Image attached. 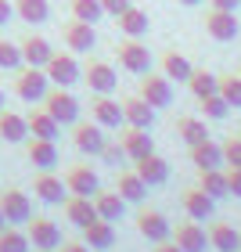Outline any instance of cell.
Listing matches in <instances>:
<instances>
[{
  "label": "cell",
  "instance_id": "1",
  "mask_svg": "<svg viewBox=\"0 0 241 252\" xmlns=\"http://www.w3.org/2000/svg\"><path fill=\"white\" fill-rule=\"evenodd\" d=\"M47 90H51V79L36 65H26L18 72V79H15V94L22 101H43V97H47Z\"/></svg>",
  "mask_w": 241,
  "mask_h": 252
},
{
  "label": "cell",
  "instance_id": "2",
  "mask_svg": "<svg viewBox=\"0 0 241 252\" xmlns=\"http://www.w3.org/2000/svg\"><path fill=\"white\" fill-rule=\"evenodd\" d=\"M119 65L126 72H133V76H144V72H151V51H148L141 40L126 36L119 43Z\"/></svg>",
  "mask_w": 241,
  "mask_h": 252
},
{
  "label": "cell",
  "instance_id": "3",
  "mask_svg": "<svg viewBox=\"0 0 241 252\" xmlns=\"http://www.w3.org/2000/svg\"><path fill=\"white\" fill-rule=\"evenodd\" d=\"M43 108H47L61 126L79 119V101L68 94V87H54V90H47V97H43Z\"/></svg>",
  "mask_w": 241,
  "mask_h": 252
},
{
  "label": "cell",
  "instance_id": "4",
  "mask_svg": "<svg viewBox=\"0 0 241 252\" xmlns=\"http://www.w3.org/2000/svg\"><path fill=\"white\" fill-rule=\"evenodd\" d=\"M43 72H47V79L54 87H72L79 83V62H76V54H51V62L43 65Z\"/></svg>",
  "mask_w": 241,
  "mask_h": 252
},
{
  "label": "cell",
  "instance_id": "5",
  "mask_svg": "<svg viewBox=\"0 0 241 252\" xmlns=\"http://www.w3.org/2000/svg\"><path fill=\"white\" fill-rule=\"evenodd\" d=\"M141 97L151 108H166L173 101V79H166L162 72H144L141 79Z\"/></svg>",
  "mask_w": 241,
  "mask_h": 252
},
{
  "label": "cell",
  "instance_id": "6",
  "mask_svg": "<svg viewBox=\"0 0 241 252\" xmlns=\"http://www.w3.org/2000/svg\"><path fill=\"white\" fill-rule=\"evenodd\" d=\"M238 29H241L238 11H220V7H212L209 15H205V32H209V36H212L216 43L234 40V36H238Z\"/></svg>",
  "mask_w": 241,
  "mask_h": 252
},
{
  "label": "cell",
  "instance_id": "7",
  "mask_svg": "<svg viewBox=\"0 0 241 252\" xmlns=\"http://www.w3.org/2000/svg\"><path fill=\"white\" fill-rule=\"evenodd\" d=\"M61 36H65V43H68V51H72V54H90V51H94V43H97L94 26H90V22H79V18L65 22Z\"/></svg>",
  "mask_w": 241,
  "mask_h": 252
},
{
  "label": "cell",
  "instance_id": "8",
  "mask_svg": "<svg viewBox=\"0 0 241 252\" xmlns=\"http://www.w3.org/2000/svg\"><path fill=\"white\" fill-rule=\"evenodd\" d=\"M0 213H4L7 223H29V216H32L29 194L18 191V188H7L4 194H0Z\"/></svg>",
  "mask_w": 241,
  "mask_h": 252
},
{
  "label": "cell",
  "instance_id": "9",
  "mask_svg": "<svg viewBox=\"0 0 241 252\" xmlns=\"http://www.w3.org/2000/svg\"><path fill=\"white\" fill-rule=\"evenodd\" d=\"M90 119L101 123L105 130H122V126H126L122 105H119V101H112L108 94H97L94 101H90Z\"/></svg>",
  "mask_w": 241,
  "mask_h": 252
},
{
  "label": "cell",
  "instance_id": "10",
  "mask_svg": "<svg viewBox=\"0 0 241 252\" xmlns=\"http://www.w3.org/2000/svg\"><path fill=\"white\" fill-rule=\"evenodd\" d=\"M105 126L101 123H76V130H72V144L79 148L83 155H101V148H105Z\"/></svg>",
  "mask_w": 241,
  "mask_h": 252
},
{
  "label": "cell",
  "instance_id": "11",
  "mask_svg": "<svg viewBox=\"0 0 241 252\" xmlns=\"http://www.w3.org/2000/svg\"><path fill=\"white\" fill-rule=\"evenodd\" d=\"M26 234H29V245H36V249H58V245H61L58 223L47 220V216H29Z\"/></svg>",
  "mask_w": 241,
  "mask_h": 252
},
{
  "label": "cell",
  "instance_id": "12",
  "mask_svg": "<svg viewBox=\"0 0 241 252\" xmlns=\"http://www.w3.org/2000/svg\"><path fill=\"white\" fill-rule=\"evenodd\" d=\"M83 83L94 90V94H112V90L119 87V76H116V68H112L108 62L94 58L87 65V72H83Z\"/></svg>",
  "mask_w": 241,
  "mask_h": 252
},
{
  "label": "cell",
  "instance_id": "13",
  "mask_svg": "<svg viewBox=\"0 0 241 252\" xmlns=\"http://www.w3.org/2000/svg\"><path fill=\"white\" fill-rule=\"evenodd\" d=\"M137 231H141L148 242H169V238H173V227H169V220L158 209H144L141 216H137Z\"/></svg>",
  "mask_w": 241,
  "mask_h": 252
},
{
  "label": "cell",
  "instance_id": "14",
  "mask_svg": "<svg viewBox=\"0 0 241 252\" xmlns=\"http://www.w3.org/2000/svg\"><path fill=\"white\" fill-rule=\"evenodd\" d=\"M32 194H36L40 202H47V205H58L68 194V188H65L61 177H54V169H40V177L32 180Z\"/></svg>",
  "mask_w": 241,
  "mask_h": 252
},
{
  "label": "cell",
  "instance_id": "15",
  "mask_svg": "<svg viewBox=\"0 0 241 252\" xmlns=\"http://www.w3.org/2000/svg\"><path fill=\"white\" fill-rule=\"evenodd\" d=\"M119 144L126 148V158H144V155H151L155 152V141L148 137V130H141V126H122V133H119Z\"/></svg>",
  "mask_w": 241,
  "mask_h": 252
},
{
  "label": "cell",
  "instance_id": "16",
  "mask_svg": "<svg viewBox=\"0 0 241 252\" xmlns=\"http://www.w3.org/2000/svg\"><path fill=\"white\" fill-rule=\"evenodd\" d=\"M65 216H68V223H76L79 231H83L87 223L97 220V205H94L90 194H68L65 198Z\"/></svg>",
  "mask_w": 241,
  "mask_h": 252
},
{
  "label": "cell",
  "instance_id": "17",
  "mask_svg": "<svg viewBox=\"0 0 241 252\" xmlns=\"http://www.w3.org/2000/svg\"><path fill=\"white\" fill-rule=\"evenodd\" d=\"M180 202H183V213H187L191 220H209V216L216 213V198L205 194L202 188H187L180 194Z\"/></svg>",
  "mask_w": 241,
  "mask_h": 252
},
{
  "label": "cell",
  "instance_id": "18",
  "mask_svg": "<svg viewBox=\"0 0 241 252\" xmlns=\"http://www.w3.org/2000/svg\"><path fill=\"white\" fill-rule=\"evenodd\" d=\"M191 162L194 169H223V144H216L212 137L191 144Z\"/></svg>",
  "mask_w": 241,
  "mask_h": 252
},
{
  "label": "cell",
  "instance_id": "19",
  "mask_svg": "<svg viewBox=\"0 0 241 252\" xmlns=\"http://www.w3.org/2000/svg\"><path fill=\"white\" fill-rule=\"evenodd\" d=\"M137 173H141V180H144V184L148 188H158V184H166V180H169V162H166V158L162 155H144V158H137Z\"/></svg>",
  "mask_w": 241,
  "mask_h": 252
},
{
  "label": "cell",
  "instance_id": "20",
  "mask_svg": "<svg viewBox=\"0 0 241 252\" xmlns=\"http://www.w3.org/2000/svg\"><path fill=\"white\" fill-rule=\"evenodd\" d=\"M122 119H126V126H141V130H151V123H155V108L148 105L141 94H137V97H126V101H122Z\"/></svg>",
  "mask_w": 241,
  "mask_h": 252
},
{
  "label": "cell",
  "instance_id": "21",
  "mask_svg": "<svg viewBox=\"0 0 241 252\" xmlns=\"http://www.w3.org/2000/svg\"><path fill=\"white\" fill-rule=\"evenodd\" d=\"M83 242L90 245V252H101V249H112L116 245V227H112V220H97L83 227Z\"/></svg>",
  "mask_w": 241,
  "mask_h": 252
},
{
  "label": "cell",
  "instance_id": "22",
  "mask_svg": "<svg viewBox=\"0 0 241 252\" xmlns=\"http://www.w3.org/2000/svg\"><path fill=\"white\" fill-rule=\"evenodd\" d=\"M65 188H68V194H97L101 180L90 166H72L65 173Z\"/></svg>",
  "mask_w": 241,
  "mask_h": 252
},
{
  "label": "cell",
  "instance_id": "23",
  "mask_svg": "<svg viewBox=\"0 0 241 252\" xmlns=\"http://www.w3.org/2000/svg\"><path fill=\"white\" fill-rule=\"evenodd\" d=\"M26 158H29L36 169H54V166H58V148H54V141L32 137V141L26 144Z\"/></svg>",
  "mask_w": 241,
  "mask_h": 252
},
{
  "label": "cell",
  "instance_id": "24",
  "mask_svg": "<svg viewBox=\"0 0 241 252\" xmlns=\"http://www.w3.org/2000/svg\"><path fill=\"white\" fill-rule=\"evenodd\" d=\"M177 245H180L183 252H205V245H209V231L198 227V223L187 216V223L177 227Z\"/></svg>",
  "mask_w": 241,
  "mask_h": 252
},
{
  "label": "cell",
  "instance_id": "25",
  "mask_svg": "<svg viewBox=\"0 0 241 252\" xmlns=\"http://www.w3.org/2000/svg\"><path fill=\"white\" fill-rule=\"evenodd\" d=\"M18 47H22V65H36V68H43V65L51 62V54H54L51 43L43 40V36H26Z\"/></svg>",
  "mask_w": 241,
  "mask_h": 252
},
{
  "label": "cell",
  "instance_id": "26",
  "mask_svg": "<svg viewBox=\"0 0 241 252\" xmlns=\"http://www.w3.org/2000/svg\"><path fill=\"white\" fill-rule=\"evenodd\" d=\"M0 137H4L7 144H22L29 137V123L26 116H18V112H0Z\"/></svg>",
  "mask_w": 241,
  "mask_h": 252
},
{
  "label": "cell",
  "instance_id": "27",
  "mask_svg": "<svg viewBox=\"0 0 241 252\" xmlns=\"http://www.w3.org/2000/svg\"><path fill=\"white\" fill-rule=\"evenodd\" d=\"M119 22V32H126V36H133V40H141L144 32H148V26H151V18H148V11H141V7H126L122 15L116 18Z\"/></svg>",
  "mask_w": 241,
  "mask_h": 252
},
{
  "label": "cell",
  "instance_id": "28",
  "mask_svg": "<svg viewBox=\"0 0 241 252\" xmlns=\"http://www.w3.org/2000/svg\"><path fill=\"white\" fill-rule=\"evenodd\" d=\"M209 245L216 252H241V234L231 223H212L209 227Z\"/></svg>",
  "mask_w": 241,
  "mask_h": 252
},
{
  "label": "cell",
  "instance_id": "29",
  "mask_svg": "<svg viewBox=\"0 0 241 252\" xmlns=\"http://www.w3.org/2000/svg\"><path fill=\"white\" fill-rule=\"evenodd\" d=\"M26 123H29V133H32V137H43V141H54V137L61 133V123L54 119L47 108H40V112H32V116H26Z\"/></svg>",
  "mask_w": 241,
  "mask_h": 252
},
{
  "label": "cell",
  "instance_id": "30",
  "mask_svg": "<svg viewBox=\"0 0 241 252\" xmlns=\"http://www.w3.org/2000/svg\"><path fill=\"white\" fill-rule=\"evenodd\" d=\"M94 205H97V216H101V220H112V223H116L119 216H122V209H126V198H122L119 191H101V188H97Z\"/></svg>",
  "mask_w": 241,
  "mask_h": 252
},
{
  "label": "cell",
  "instance_id": "31",
  "mask_svg": "<svg viewBox=\"0 0 241 252\" xmlns=\"http://www.w3.org/2000/svg\"><path fill=\"white\" fill-rule=\"evenodd\" d=\"M191 72H194V65L183 58V54H177V51H166L162 54V76L166 79H173V83H187Z\"/></svg>",
  "mask_w": 241,
  "mask_h": 252
},
{
  "label": "cell",
  "instance_id": "32",
  "mask_svg": "<svg viewBox=\"0 0 241 252\" xmlns=\"http://www.w3.org/2000/svg\"><path fill=\"white\" fill-rule=\"evenodd\" d=\"M198 188L212 198H227L231 188H227V169H198Z\"/></svg>",
  "mask_w": 241,
  "mask_h": 252
},
{
  "label": "cell",
  "instance_id": "33",
  "mask_svg": "<svg viewBox=\"0 0 241 252\" xmlns=\"http://www.w3.org/2000/svg\"><path fill=\"white\" fill-rule=\"evenodd\" d=\"M126 202H141L144 194H148V184L141 180V173L137 169H119V188H116Z\"/></svg>",
  "mask_w": 241,
  "mask_h": 252
},
{
  "label": "cell",
  "instance_id": "34",
  "mask_svg": "<svg viewBox=\"0 0 241 252\" xmlns=\"http://www.w3.org/2000/svg\"><path fill=\"white\" fill-rule=\"evenodd\" d=\"M15 15H18L22 22L40 26V22L51 18V4H47V0H15Z\"/></svg>",
  "mask_w": 241,
  "mask_h": 252
},
{
  "label": "cell",
  "instance_id": "35",
  "mask_svg": "<svg viewBox=\"0 0 241 252\" xmlns=\"http://www.w3.org/2000/svg\"><path fill=\"white\" fill-rule=\"evenodd\" d=\"M177 137L183 144H198V141H205L209 137V130H205V119H194V116H183V119H177Z\"/></svg>",
  "mask_w": 241,
  "mask_h": 252
},
{
  "label": "cell",
  "instance_id": "36",
  "mask_svg": "<svg viewBox=\"0 0 241 252\" xmlns=\"http://www.w3.org/2000/svg\"><path fill=\"white\" fill-rule=\"evenodd\" d=\"M187 87H191V94H194V97L216 94V90H220V76H212L209 68H194L191 79H187Z\"/></svg>",
  "mask_w": 241,
  "mask_h": 252
},
{
  "label": "cell",
  "instance_id": "37",
  "mask_svg": "<svg viewBox=\"0 0 241 252\" xmlns=\"http://www.w3.org/2000/svg\"><path fill=\"white\" fill-rule=\"evenodd\" d=\"M0 252H29V234L18 227H4L0 231Z\"/></svg>",
  "mask_w": 241,
  "mask_h": 252
},
{
  "label": "cell",
  "instance_id": "38",
  "mask_svg": "<svg viewBox=\"0 0 241 252\" xmlns=\"http://www.w3.org/2000/svg\"><path fill=\"white\" fill-rule=\"evenodd\" d=\"M72 18L94 26V22L105 18V7H101V0H72Z\"/></svg>",
  "mask_w": 241,
  "mask_h": 252
},
{
  "label": "cell",
  "instance_id": "39",
  "mask_svg": "<svg viewBox=\"0 0 241 252\" xmlns=\"http://www.w3.org/2000/svg\"><path fill=\"white\" fill-rule=\"evenodd\" d=\"M198 105H202V116H205V119H227V112H231V105L223 101L220 90H216V94L198 97Z\"/></svg>",
  "mask_w": 241,
  "mask_h": 252
},
{
  "label": "cell",
  "instance_id": "40",
  "mask_svg": "<svg viewBox=\"0 0 241 252\" xmlns=\"http://www.w3.org/2000/svg\"><path fill=\"white\" fill-rule=\"evenodd\" d=\"M220 94H223V101L231 108H241V72L234 76H220Z\"/></svg>",
  "mask_w": 241,
  "mask_h": 252
},
{
  "label": "cell",
  "instance_id": "41",
  "mask_svg": "<svg viewBox=\"0 0 241 252\" xmlns=\"http://www.w3.org/2000/svg\"><path fill=\"white\" fill-rule=\"evenodd\" d=\"M0 68H22V47L11 40H0Z\"/></svg>",
  "mask_w": 241,
  "mask_h": 252
},
{
  "label": "cell",
  "instance_id": "42",
  "mask_svg": "<svg viewBox=\"0 0 241 252\" xmlns=\"http://www.w3.org/2000/svg\"><path fill=\"white\" fill-rule=\"evenodd\" d=\"M101 158H105V166H122L126 162V148L119 141H105V148H101Z\"/></svg>",
  "mask_w": 241,
  "mask_h": 252
},
{
  "label": "cell",
  "instance_id": "43",
  "mask_svg": "<svg viewBox=\"0 0 241 252\" xmlns=\"http://www.w3.org/2000/svg\"><path fill=\"white\" fill-rule=\"evenodd\" d=\"M223 166H241V133L223 141Z\"/></svg>",
  "mask_w": 241,
  "mask_h": 252
},
{
  "label": "cell",
  "instance_id": "44",
  "mask_svg": "<svg viewBox=\"0 0 241 252\" xmlns=\"http://www.w3.org/2000/svg\"><path fill=\"white\" fill-rule=\"evenodd\" d=\"M227 169V188H231L234 198H241V166H223Z\"/></svg>",
  "mask_w": 241,
  "mask_h": 252
},
{
  "label": "cell",
  "instance_id": "45",
  "mask_svg": "<svg viewBox=\"0 0 241 252\" xmlns=\"http://www.w3.org/2000/svg\"><path fill=\"white\" fill-rule=\"evenodd\" d=\"M101 7H105V15H112V18H119L126 7H130V0H101Z\"/></svg>",
  "mask_w": 241,
  "mask_h": 252
},
{
  "label": "cell",
  "instance_id": "46",
  "mask_svg": "<svg viewBox=\"0 0 241 252\" xmlns=\"http://www.w3.org/2000/svg\"><path fill=\"white\" fill-rule=\"evenodd\" d=\"M11 18H15V4H11V0H0V26H7Z\"/></svg>",
  "mask_w": 241,
  "mask_h": 252
},
{
  "label": "cell",
  "instance_id": "47",
  "mask_svg": "<svg viewBox=\"0 0 241 252\" xmlns=\"http://www.w3.org/2000/svg\"><path fill=\"white\" fill-rule=\"evenodd\" d=\"M209 7H220V11H238L241 0H209Z\"/></svg>",
  "mask_w": 241,
  "mask_h": 252
},
{
  "label": "cell",
  "instance_id": "48",
  "mask_svg": "<svg viewBox=\"0 0 241 252\" xmlns=\"http://www.w3.org/2000/svg\"><path fill=\"white\" fill-rule=\"evenodd\" d=\"M61 252H90V245H87V242H68Z\"/></svg>",
  "mask_w": 241,
  "mask_h": 252
},
{
  "label": "cell",
  "instance_id": "49",
  "mask_svg": "<svg viewBox=\"0 0 241 252\" xmlns=\"http://www.w3.org/2000/svg\"><path fill=\"white\" fill-rule=\"evenodd\" d=\"M155 252H183V249H180L177 242H158V245H155Z\"/></svg>",
  "mask_w": 241,
  "mask_h": 252
},
{
  "label": "cell",
  "instance_id": "50",
  "mask_svg": "<svg viewBox=\"0 0 241 252\" xmlns=\"http://www.w3.org/2000/svg\"><path fill=\"white\" fill-rule=\"evenodd\" d=\"M177 4H183V7H194V4H205V0H177Z\"/></svg>",
  "mask_w": 241,
  "mask_h": 252
},
{
  "label": "cell",
  "instance_id": "51",
  "mask_svg": "<svg viewBox=\"0 0 241 252\" xmlns=\"http://www.w3.org/2000/svg\"><path fill=\"white\" fill-rule=\"evenodd\" d=\"M7 108V101H4V90H0V112H4Z\"/></svg>",
  "mask_w": 241,
  "mask_h": 252
},
{
  "label": "cell",
  "instance_id": "52",
  "mask_svg": "<svg viewBox=\"0 0 241 252\" xmlns=\"http://www.w3.org/2000/svg\"><path fill=\"white\" fill-rule=\"evenodd\" d=\"M4 227H7V220H4V213H0V231H4Z\"/></svg>",
  "mask_w": 241,
  "mask_h": 252
},
{
  "label": "cell",
  "instance_id": "53",
  "mask_svg": "<svg viewBox=\"0 0 241 252\" xmlns=\"http://www.w3.org/2000/svg\"><path fill=\"white\" fill-rule=\"evenodd\" d=\"M40 252H54V249H40Z\"/></svg>",
  "mask_w": 241,
  "mask_h": 252
}]
</instances>
